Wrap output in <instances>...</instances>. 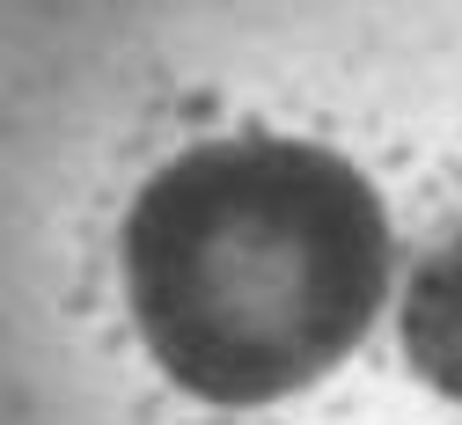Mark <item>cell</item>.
<instances>
[{
	"label": "cell",
	"instance_id": "cell-2",
	"mask_svg": "<svg viewBox=\"0 0 462 425\" xmlns=\"http://www.w3.org/2000/svg\"><path fill=\"white\" fill-rule=\"evenodd\" d=\"M403 352L440 396L462 403V235H448L403 286Z\"/></svg>",
	"mask_w": 462,
	"mask_h": 425
},
{
	"label": "cell",
	"instance_id": "cell-1",
	"mask_svg": "<svg viewBox=\"0 0 462 425\" xmlns=\"http://www.w3.org/2000/svg\"><path fill=\"white\" fill-rule=\"evenodd\" d=\"M125 293L154 367L199 403L323 382L389 300V213L330 147L236 133L184 147L125 213Z\"/></svg>",
	"mask_w": 462,
	"mask_h": 425
}]
</instances>
